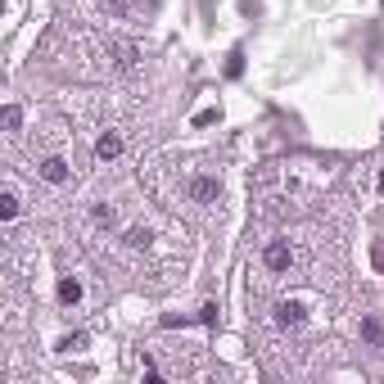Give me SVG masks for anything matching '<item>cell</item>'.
<instances>
[{
    "label": "cell",
    "mask_w": 384,
    "mask_h": 384,
    "mask_svg": "<svg viewBox=\"0 0 384 384\" xmlns=\"http://www.w3.org/2000/svg\"><path fill=\"white\" fill-rule=\"evenodd\" d=\"M0 122H5V132H19V127H23V109H19V104H5Z\"/></svg>",
    "instance_id": "30bf717a"
},
{
    "label": "cell",
    "mask_w": 384,
    "mask_h": 384,
    "mask_svg": "<svg viewBox=\"0 0 384 384\" xmlns=\"http://www.w3.org/2000/svg\"><path fill=\"white\" fill-rule=\"evenodd\" d=\"M82 344H86L82 335H64V339H59V348H64V352H73V348H82Z\"/></svg>",
    "instance_id": "5bb4252c"
},
{
    "label": "cell",
    "mask_w": 384,
    "mask_h": 384,
    "mask_svg": "<svg viewBox=\"0 0 384 384\" xmlns=\"http://www.w3.org/2000/svg\"><path fill=\"white\" fill-rule=\"evenodd\" d=\"M136 59H141V50H136L132 41H113V45H109V64L118 68V73H132Z\"/></svg>",
    "instance_id": "5b68a950"
},
{
    "label": "cell",
    "mask_w": 384,
    "mask_h": 384,
    "mask_svg": "<svg viewBox=\"0 0 384 384\" xmlns=\"http://www.w3.org/2000/svg\"><path fill=\"white\" fill-rule=\"evenodd\" d=\"M294 258H298V253H294V244H289V240H272L263 249V267H267V272H289Z\"/></svg>",
    "instance_id": "6da1fadb"
},
{
    "label": "cell",
    "mask_w": 384,
    "mask_h": 384,
    "mask_svg": "<svg viewBox=\"0 0 384 384\" xmlns=\"http://www.w3.org/2000/svg\"><path fill=\"white\" fill-rule=\"evenodd\" d=\"M36 176H41L45 186H68L73 167H68V158H59V154H45L41 163H36Z\"/></svg>",
    "instance_id": "3957f363"
},
{
    "label": "cell",
    "mask_w": 384,
    "mask_h": 384,
    "mask_svg": "<svg viewBox=\"0 0 384 384\" xmlns=\"http://www.w3.org/2000/svg\"><path fill=\"white\" fill-rule=\"evenodd\" d=\"M380 195H384V172H380Z\"/></svg>",
    "instance_id": "9a60e30c"
},
{
    "label": "cell",
    "mask_w": 384,
    "mask_h": 384,
    "mask_svg": "<svg viewBox=\"0 0 384 384\" xmlns=\"http://www.w3.org/2000/svg\"><path fill=\"white\" fill-rule=\"evenodd\" d=\"M59 303H64V307L82 303V280H73V276H64V280H59Z\"/></svg>",
    "instance_id": "ba28073f"
},
{
    "label": "cell",
    "mask_w": 384,
    "mask_h": 384,
    "mask_svg": "<svg viewBox=\"0 0 384 384\" xmlns=\"http://www.w3.org/2000/svg\"><path fill=\"white\" fill-rule=\"evenodd\" d=\"M186 195L195 199V204H213V199H221V181L217 176H190Z\"/></svg>",
    "instance_id": "277c9868"
},
{
    "label": "cell",
    "mask_w": 384,
    "mask_h": 384,
    "mask_svg": "<svg viewBox=\"0 0 384 384\" xmlns=\"http://www.w3.org/2000/svg\"><path fill=\"white\" fill-rule=\"evenodd\" d=\"M14 217H19V195L5 190V195H0V221H14Z\"/></svg>",
    "instance_id": "9c48e42d"
},
{
    "label": "cell",
    "mask_w": 384,
    "mask_h": 384,
    "mask_svg": "<svg viewBox=\"0 0 384 384\" xmlns=\"http://www.w3.org/2000/svg\"><path fill=\"white\" fill-rule=\"evenodd\" d=\"M276 326H280V330H298V326H303V321H307V303H303V298H280V303H276Z\"/></svg>",
    "instance_id": "7a4b0ae2"
},
{
    "label": "cell",
    "mask_w": 384,
    "mask_h": 384,
    "mask_svg": "<svg viewBox=\"0 0 384 384\" xmlns=\"http://www.w3.org/2000/svg\"><path fill=\"white\" fill-rule=\"evenodd\" d=\"M118 154H122V136L104 132V136L95 141V158H99V163H109V158H118Z\"/></svg>",
    "instance_id": "8992f818"
},
{
    "label": "cell",
    "mask_w": 384,
    "mask_h": 384,
    "mask_svg": "<svg viewBox=\"0 0 384 384\" xmlns=\"http://www.w3.org/2000/svg\"><path fill=\"white\" fill-rule=\"evenodd\" d=\"M362 335H366L371 344H384V326H380L375 317H366V321H362Z\"/></svg>",
    "instance_id": "7c38bea8"
},
{
    "label": "cell",
    "mask_w": 384,
    "mask_h": 384,
    "mask_svg": "<svg viewBox=\"0 0 384 384\" xmlns=\"http://www.w3.org/2000/svg\"><path fill=\"white\" fill-rule=\"evenodd\" d=\"M199 321H204V326H213V321H217V303H204V307H199Z\"/></svg>",
    "instance_id": "4fadbf2b"
},
{
    "label": "cell",
    "mask_w": 384,
    "mask_h": 384,
    "mask_svg": "<svg viewBox=\"0 0 384 384\" xmlns=\"http://www.w3.org/2000/svg\"><path fill=\"white\" fill-rule=\"evenodd\" d=\"M113 217H118V213H113L109 204H95V208H91V221H95V226H113Z\"/></svg>",
    "instance_id": "8fae6325"
},
{
    "label": "cell",
    "mask_w": 384,
    "mask_h": 384,
    "mask_svg": "<svg viewBox=\"0 0 384 384\" xmlns=\"http://www.w3.org/2000/svg\"><path fill=\"white\" fill-rule=\"evenodd\" d=\"M122 240H127V249H132V253H141V249H149L154 230H149V226H127V235H122Z\"/></svg>",
    "instance_id": "52a82bcc"
}]
</instances>
